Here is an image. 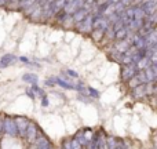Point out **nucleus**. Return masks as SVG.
<instances>
[{"label": "nucleus", "mask_w": 157, "mask_h": 149, "mask_svg": "<svg viewBox=\"0 0 157 149\" xmlns=\"http://www.w3.org/2000/svg\"><path fill=\"white\" fill-rule=\"evenodd\" d=\"M2 130L4 131L6 134H8L10 137H17L18 135L15 122H14V117L4 116V119H3V122H2Z\"/></svg>", "instance_id": "obj_1"}, {"label": "nucleus", "mask_w": 157, "mask_h": 149, "mask_svg": "<svg viewBox=\"0 0 157 149\" xmlns=\"http://www.w3.org/2000/svg\"><path fill=\"white\" fill-rule=\"evenodd\" d=\"M14 122L17 126V131H18V135L25 138V133H26L28 124H29V120L25 116H14Z\"/></svg>", "instance_id": "obj_2"}, {"label": "nucleus", "mask_w": 157, "mask_h": 149, "mask_svg": "<svg viewBox=\"0 0 157 149\" xmlns=\"http://www.w3.org/2000/svg\"><path fill=\"white\" fill-rule=\"evenodd\" d=\"M136 73H138V68H136L135 64H128V65H124V68H123L121 77H123V80L127 81L131 77H134Z\"/></svg>", "instance_id": "obj_3"}, {"label": "nucleus", "mask_w": 157, "mask_h": 149, "mask_svg": "<svg viewBox=\"0 0 157 149\" xmlns=\"http://www.w3.org/2000/svg\"><path fill=\"white\" fill-rule=\"evenodd\" d=\"M25 138H26L28 142H35V139L37 138V126H36L35 123L29 122L26 133H25Z\"/></svg>", "instance_id": "obj_4"}, {"label": "nucleus", "mask_w": 157, "mask_h": 149, "mask_svg": "<svg viewBox=\"0 0 157 149\" xmlns=\"http://www.w3.org/2000/svg\"><path fill=\"white\" fill-rule=\"evenodd\" d=\"M83 3H84V0H73V2L68 3V4L63 7V10H65L63 13L65 14H75L77 10H80L81 8Z\"/></svg>", "instance_id": "obj_5"}, {"label": "nucleus", "mask_w": 157, "mask_h": 149, "mask_svg": "<svg viewBox=\"0 0 157 149\" xmlns=\"http://www.w3.org/2000/svg\"><path fill=\"white\" fill-rule=\"evenodd\" d=\"M145 76H146V80L147 83H153L156 80V76H157V66L156 65H149L146 69H144Z\"/></svg>", "instance_id": "obj_6"}, {"label": "nucleus", "mask_w": 157, "mask_h": 149, "mask_svg": "<svg viewBox=\"0 0 157 149\" xmlns=\"http://www.w3.org/2000/svg\"><path fill=\"white\" fill-rule=\"evenodd\" d=\"M35 144L37 147V149H51V144H50V141L44 135L37 137L35 139Z\"/></svg>", "instance_id": "obj_7"}, {"label": "nucleus", "mask_w": 157, "mask_h": 149, "mask_svg": "<svg viewBox=\"0 0 157 149\" xmlns=\"http://www.w3.org/2000/svg\"><path fill=\"white\" fill-rule=\"evenodd\" d=\"M78 25V29L81 30V32H90L92 28V17L91 15H87L86 19H84L83 22H80Z\"/></svg>", "instance_id": "obj_8"}, {"label": "nucleus", "mask_w": 157, "mask_h": 149, "mask_svg": "<svg viewBox=\"0 0 157 149\" xmlns=\"http://www.w3.org/2000/svg\"><path fill=\"white\" fill-rule=\"evenodd\" d=\"M87 15H88V11L84 10V7H81L80 10H77L76 13L73 14V17H72V18H73V21L76 22V24H80V22H83L84 19H86Z\"/></svg>", "instance_id": "obj_9"}, {"label": "nucleus", "mask_w": 157, "mask_h": 149, "mask_svg": "<svg viewBox=\"0 0 157 149\" xmlns=\"http://www.w3.org/2000/svg\"><path fill=\"white\" fill-rule=\"evenodd\" d=\"M17 58L13 54H6L0 58V68H6V66H10L11 64L15 62Z\"/></svg>", "instance_id": "obj_10"}, {"label": "nucleus", "mask_w": 157, "mask_h": 149, "mask_svg": "<svg viewBox=\"0 0 157 149\" xmlns=\"http://www.w3.org/2000/svg\"><path fill=\"white\" fill-rule=\"evenodd\" d=\"M132 95L135 98H142L146 95V84H141L132 88Z\"/></svg>", "instance_id": "obj_11"}, {"label": "nucleus", "mask_w": 157, "mask_h": 149, "mask_svg": "<svg viewBox=\"0 0 157 149\" xmlns=\"http://www.w3.org/2000/svg\"><path fill=\"white\" fill-rule=\"evenodd\" d=\"M146 18V14H145L144 8L141 6H136L134 7V19H139V21H145Z\"/></svg>", "instance_id": "obj_12"}, {"label": "nucleus", "mask_w": 157, "mask_h": 149, "mask_svg": "<svg viewBox=\"0 0 157 149\" xmlns=\"http://www.w3.org/2000/svg\"><path fill=\"white\" fill-rule=\"evenodd\" d=\"M22 80L26 81V83H30V84H37V76L35 73H25L22 76Z\"/></svg>", "instance_id": "obj_13"}, {"label": "nucleus", "mask_w": 157, "mask_h": 149, "mask_svg": "<svg viewBox=\"0 0 157 149\" xmlns=\"http://www.w3.org/2000/svg\"><path fill=\"white\" fill-rule=\"evenodd\" d=\"M128 47H130V46H128V41L127 40H120V41H117V43H116V50L119 53H123V54H124V53L128 50Z\"/></svg>", "instance_id": "obj_14"}, {"label": "nucleus", "mask_w": 157, "mask_h": 149, "mask_svg": "<svg viewBox=\"0 0 157 149\" xmlns=\"http://www.w3.org/2000/svg\"><path fill=\"white\" fill-rule=\"evenodd\" d=\"M127 33H128V29L127 28H121V29H119L117 32H114V39H117V40H125V37H127Z\"/></svg>", "instance_id": "obj_15"}, {"label": "nucleus", "mask_w": 157, "mask_h": 149, "mask_svg": "<svg viewBox=\"0 0 157 149\" xmlns=\"http://www.w3.org/2000/svg\"><path fill=\"white\" fill-rule=\"evenodd\" d=\"M54 80H55V83H57V84L65 87V88H76V86H73L72 83H66V81L62 80V79H54Z\"/></svg>", "instance_id": "obj_16"}, {"label": "nucleus", "mask_w": 157, "mask_h": 149, "mask_svg": "<svg viewBox=\"0 0 157 149\" xmlns=\"http://www.w3.org/2000/svg\"><path fill=\"white\" fill-rule=\"evenodd\" d=\"M103 35H105V32H102L101 29H94L92 30V37H94V40H101V37H103Z\"/></svg>", "instance_id": "obj_17"}, {"label": "nucleus", "mask_w": 157, "mask_h": 149, "mask_svg": "<svg viewBox=\"0 0 157 149\" xmlns=\"http://www.w3.org/2000/svg\"><path fill=\"white\" fill-rule=\"evenodd\" d=\"M128 84H130L131 88H134V87H136V86H141V81H139V79L136 77V75H135L134 77H131V79H130Z\"/></svg>", "instance_id": "obj_18"}, {"label": "nucleus", "mask_w": 157, "mask_h": 149, "mask_svg": "<svg viewBox=\"0 0 157 149\" xmlns=\"http://www.w3.org/2000/svg\"><path fill=\"white\" fill-rule=\"evenodd\" d=\"M81 134H83L84 139H86L87 142H91V139H92V131L91 130H84V133H81Z\"/></svg>", "instance_id": "obj_19"}, {"label": "nucleus", "mask_w": 157, "mask_h": 149, "mask_svg": "<svg viewBox=\"0 0 157 149\" xmlns=\"http://www.w3.org/2000/svg\"><path fill=\"white\" fill-rule=\"evenodd\" d=\"M121 28H124V22H123L121 19H119L116 24H113V28H112V29H113V32H117V30L121 29Z\"/></svg>", "instance_id": "obj_20"}, {"label": "nucleus", "mask_w": 157, "mask_h": 149, "mask_svg": "<svg viewBox=\"0 0 157 149\" xmlns=\"http://www.w3.org/2000/svg\"><path fill=\"white\" fill-rule=\"evenodd\" d=\"M97 149H108L106 148V142H105V138H103V137H101V138L98 139Z\"/></svg>", "instance_id": "obj_21"}, {"label": "nucleus", "mask_w": 157, "mask_h": 149, "mask_svg": "<svg viewBox=\"0 0 157 149\" xmlns=\"http://www.w3.org/2000/svg\"><path fill=\"white\" fill-rule=\"evenodd\" d=\"M21 4H22V7H29L30 4H36V0H21Z\"/></svg>", "instance_id": "obj_22"}, {"label": "nucleus", "mask_w": 157, "mask_h": 149, "mask_svg": "<svg viewBox=\"0 0 157 149\" xmlns=\"http://www.w3.org/2000/svg\"><path fill=\"white\" fill-rule=\"evenodd\" d=\"M88 95H92L94 98H98V97H99V94H98L97 90L91 88V87H88Z\"/></svg>", "instance_id": "obj_23"}, {"label": "nucleus", "mask_w": 157, "mask_h": 149, "mask_svg": "<svg viewBox=\"0 0 157 149\" xmlns=\"http://www.w3.org/2000/svg\"><path fill=\"white\" fill-rule=\"evenodd\" d=\"M71 142H72V149H81L83 148V147H80V145L77 144L76 139H71Z\"/></svg>", "instance_id": "obj_24"}, {"label": "nucleus", "mask_w": 157, "mask_h": 149, "mask_svg": "<svg viewBox=\"0 0 157 149\" xmlns=\"http://www.w3.org/2000/svg\"><path fill=\"white\" fill-rule=\"evenodd\" d=\"M63 149H72V142H71V139H66V141L63 142Z\"/></svg>", "instance_id": "obj_25"}, {"label": "nucleus", "mask_w": 157, "mask_h": 149, "mask_svg": "<svg viewBox=\"0 0 157 149\" xmlns=\"http://www.w3.org/2000/svg\"><path fill=\"white\" fill-rule=\"evenodd\" d=\"M106 32H108V36H109V39H113L114 37V32H113V29H112L110 26L106 29Z\"/></svg>", "instance_id": "obj_26"}, {"label": "nucleus", "mask_w": 157, "mask_h": 149, "mask_svg": "<svg viewBox=\"0 0 157 149\" xmlns=\"http://www.w3.org/2000/svg\"><path fill=\"white\" fill-rule=\"evenodd\" d=\"M41 105H43V106H47V105H48V100H47L46 97H43V100H41Z\"/></svg>", "instance_id": "obj_27"}, {"label": "nucleus", "mask_w": 157, "mask_h": 149, "mask_svg": "<svg viewBox=\"0 0 157 149\" xmlns=\"http://www.w3.org/2000/svg\"><path fill=\"white\" fill-rule=\"evenodd\" d=\"M66 73H68V75H71L72 77H77V73H76V72H73V71H68V72H66Z\"/></svg>", "instance_id": "obj_28"}, {"label": "nucleus", "mask_w": 157, "mask_h": 149, "mask_svg": "<svg viewBox=\"0 0 157 149\" xmlns=\"http://www.w3.org/2000/svg\"><path fill=\"white\" fill-rule=\"evenodd\" d=\"M26 92H28V95H29V97H32V98L35 97V94H33V92H32V88H29V90H28Z\"/></svg>", "instance_id": "obj_29"}, {"label": "nucleus", "mask_w": 157, "mask_h": 149, "mask_svg": "<svg viewBox=\"0 0 157 149\" xmlns=\"http://www.w3.org/2000/svg\"><path fill=\"white\" fill-rule=\"evenodd\" d=\"M19 61H22V62H29V60H28L26 57H21L19 58Z\"/></svg>", "instance_id": "obj_30"}, {"label": "nucleus", "mask_w": 157, "mask_h": 149, "mask_svg": "<svg viewBox=\"0 0 157 149\" xmlns=\"http://www.w3.org/2000/svg\"><path fill=\"white\" fill-rule=\"evenodd\" d=\"M142 0H134V3H135V4H138V3H141Z\"/></svg>", "instance_id": "obj_31"}, {"label": "nucleus", "mask_w": 157, "mask_h": 149, "mask_svg": "<svg viewBox=\"0 0 157 149\" xmlns=\"http://www.w3.org/2000/svg\"><path fill=\"white\" fill-rule=\"evenodd\" d=\"M6 3V0H0V6H3Z\"/></svg>", "instance_id": "obj_32"}, {"label": "nucleus", "mask_w": 157, "mask_h": 149, "mask_svg": "<svg viewBox=\"0 0 157 149\" xmlns=\"http://www.w3.org/2000/svg\"><path fill=\"white\" fill-rule=\"evenodd\" d=\"M8 2H11V3H14V2H17V3H18V2H19V0H8Z\"/></svg>", "instance_id": "obj_33"}, {"label": "nucleus", "mask_w": 157, "mask_h": 149, "mask_svg": "<svg viewBox=\"0 0 157 149\" xmlns=\"http://www.w3.org/2000/svg\"><path fill=\"white\" fill-rule=\"evenodd\" d=\"M3 133V130H2V122H0V134Z\"/></svg>", "instance_id": "obj_34"}]
</instances>
